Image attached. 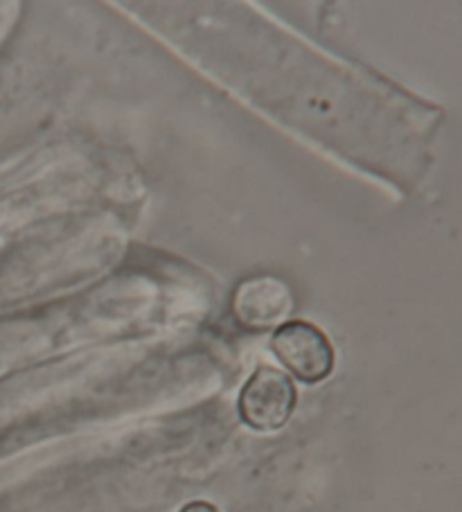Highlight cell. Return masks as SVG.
<instances>
[{
    "mask_svg": "<svg viewBox=\"0 0 462 512\" xmlns=\"http://www.w3.org/2000/svg\"><path fill=\"white\" fill-rule=\"evenodd\" d=\"M293 312V291L287 280L255 276L242 280L233 294V314L246 330L262 332L280 325Z\"/></svg>",
    "mask_w": 462,
    "mask_h": 512,
    "instance_id": "3957f363",
    "label": "cell"
},
{
    "mask_svg": "<svg viewBox=\"0 0 462 512\" xmlns=\"http://www.w3.org/2000/svg\"><path fill=\"white\" fill-rule=\"evenodd\" d=\"M181 512H219V510L208 501H192Z\"/></svg>",
    "mask_w": 462,
    "mask_h": 512,
    "instance_id": "277c9868",
    "label": "cell"
},
{
    "mask_svg": "<svg viewBox=\"0 0 462 512\" xmlns=\"http://www.w3.org/2000/svg\"><path fill=\"white\" fill-rule=\"evenodd\" d=\"M271 348L300 382L318 384L332 375L334 348L325 332L307 321H289L275 330Z\"/></svg>",
    "mask_w": 462,
    "mask_h": 512,
    "instance_id": "7a4b0ae2",
    "label": "cell"
},
{
    "mask_svg": "<svg viewBox=\"0 0 462 512\" xmlns=\"http://www.w3.org/2000/svg\"><path fill=\"white\" fill-rule=\"evenodd\" d=\"M296 402L291 377L273 366H260L239 395V416L255 431H278L289 422Z\"/></svg>",
    "mask_w": 462,
    "mask_h": 512,
    "instance_id": "6da1fadb",
    "label": "cell"
}]
</instances>
